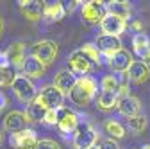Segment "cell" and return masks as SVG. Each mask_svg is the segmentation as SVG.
I'll list each match as a JSON object with an SVG mask.
<instances>
[{"label": "cell", "mask_w": 150, "mask_h": 149, "mask_svg": "<svg viewBox=\"0 0 150 149\" xmlns=\"http://www.w3.org/2000/svg\"><path fill=\"white\" fill-rule=\"evenodd\" d=\"M97 81L89 77V76H84V77H79L77 79V85L73 86V90L70 92V99L73 104L77 106H88L97 95Z\"/></svg>", "instance_id": "1"}, {"label": "cell", "mask_w": 150, "mask_h": 149, "mask_svg": "<svg viewBox=\"0 0 150 149\" xmlns=\"http://www.w3.org/2000/svg\"><path fill=\"white\" fill-rule=\"evenodd\" d=\"M98 140V133L95 131V128L91 124L84 122L79 124L77 129L73 131V145L75 149H93Z\"/></svg>", "instance_id": "2"}, {"label": "cell", "mask_w": 150, "mask_h": 149, "mask_svg": "<svg viewBox=\"0 0 150 149\" xmlns=\"http://www.w3.org/2000/svg\"><path fill=\"white\" fill-rule=\"evenodd\" d=\"M13 92L14 95L20 99L22 102L25 104H30L36 101L38 97V92H36V86L32 85V81L25 76H16L14 83H13Z\"/></svg>", "instance_id": "3"}, {"label": "cell", "mask_w": 150, "mask_h": 149, "mask_svg": "<svg viewBox=\"0 0 150 149\" xmlns=\"http://www.w3.org/2000/svg\"><path fill=\"white\" fill-rule=\"evenodd\" d=\"M81 14H82V20L88 24H100L105 14V2H100V0H89V2H84L81 7Z\"/></svg>", "instance_id": "4"}, {"label": "cell", "mask_w": 150, "mask_h": 149, "mask_svg": "<svg viewBox=\"0 0 150 149\" xmlns=\"http://www.w3.org/2000/svg\"><path fill=\"white\" fill-rule=\"evenodd\" d=\"M32 56L40 59L45 67H48V65H52L55 61V56H57V43L50 42V40L36 42L32 45Z\"/></svg>", "instance_id": "5"}, {"label": "cell", "mask_w": 150, "mask_h": 149, "mask_svg": "<svg viewBox=\"0 0 150 149\" xmlns=\"http://www.w3.org/2000/svg\"><path fill=\"white\" fill-rule=\"evenodd\" d=\"M68 65H70V70L75 74V76H82V77L93 68V61L82 52V49H79V50H75V52L70 54Z\"/></svg>", "instance_id": "6"}, {"label": "cell", "mask_w": 150, "mask_h": 149, "mask_svg": "<svg viewBox=\"0 0 150 149\" xmlns=\"http://www.w3.org/2000/svg\"><path fill=\"white\" fill-rule=\"evenodd\" d=\"M38 137H36V131L34 129H23L20 133H13L11 138H9V144L13 149H36L38 145Z\"/></svg>", "instance_id": "7"}, {"label": "cell", "mask_w": 150, "mask_h": 149, "mask_svg": "<svg viewBox=\"0 0 150 149\" xmlns=\"http://www.w3.org/2000/svg\"><path fill=\"white\" fill-rule=\"evenodd\" d=\"M38 99H40V101L47 106V110H59V108L64 106V104H63V101H64L63 92L57 90L54 85L45 86V88L41 90V94L38 95Z\"/></svg>", "instance_id": "8"}, {"label": "cell", "mask_w": 150, "mask_h": 149, "mask_svg": "<svg viewBox=\"0 0 150 149\" xmlns=\"http://www.w3.org/2000/svg\"><path fill=\"white\" fill-rule=\"evenodd\" d=\"M95 45H97V49L100 50V54L105 56V58H109V59H111L118 50H122V42H120V38H116V36H109V34H100V36H97Z\"/></svg>", "instance_id": "9"}, {"label": "cell", "mask_w": 150, "mask_h": 149, "mask_svg": "<svg viewBox=\"0 0 150 149\" xmlns=\"http://www.w3.org/2000/svg\"><path fill=\"white\" fill-rule=\"evenodd\" d=\"M100 29L104 34H109V36H116V38H120V34L125 32L127 29V20H123V18L120 16H115V14H105V18L100 22Z\"/></svg>", "instance_id": "10"}, {"label": "cell", "mask_w": 150, "mask_h": 149, "mask_svg": "<svg viewBox=\"0 0 150 149\" xmlns=\"http://www.w3.org/2000/svg\"><path fill=\"white\" fill-rule=\"evenodd\" d=\"M57 115H59V122H57V128H59V131L63 135H68L71 131H75L79 126V117L77 113H73V111L66 106L59 108L57 110Z\"/></svg>", "instance_id": "11"}, {"label": "cell", "mask_w": 150, "mask_h": 149, "mask_svg": "<svg viewBox=\"0 0 150 149\" xmlns=\"http://www.w3.org/2000/svg\"><path fill=\"white\" fill-rule=\"evenodd\" d=\"M20 11L22 14L30 22L40 20L45 13V2H40V0H20Z\"/></svg>", "instance_id": "12"}, {"label": "cell", "mask_w": 150, "mask_h": 149, "mask_svg": "<svg viewBox=\"0 0 150 149\" xmlns=\"http://www.w3.org/2000/svg\"><path fill=\"white\" fill-rule=\"evenodd\" d=\"M77 76L71 72V70H61L55 74V79H54V86L63 92V95L70 97V92L73 90V86L77 85Z\"/></svg>", "instance_id": "13"}, {"label": "cell", "mask_w": 150, "mask_h": 149, "mask_svg": "<svg viewBox=\"0 0 150 149\" xmlns=\"http://www.w3.org/2000/svg\"><path fill=\"white\" fill-rule=\"evenodd\" d=\"M27 117L22 111H9L4 117V128L13 135V133H20L23 129H27Z\"/></svg>", "instance_id": "14"}, {"label": "cell", "mask_w": 150, "mask_h": 149, "mask_svg": "<svg viewBox=\"0 0 150 149\" xmlns=\"http://www.w3.org/2000/svg\"><path fill=\"white\" fill-rule=\"evenodd\" d=\"M6 56H7L9 65H13V67H16V68H23V63H25V59H27L25 43L16 42V43L9 45L7 50H6Z\"/></svg>", "instance_id": "15"}, {"label": "cell", "mask_w": 150, "mask_h": 149, "mask_svg": "<svg viewBox=\"0 0 150 149\" xmlns=\"http://www.w3.org/2000/svg\"><path fill=\"white\" fill-rule=\"evenodd\" d=\"M127 77L132 81L134 85H141L145 81H148L150 77V67L143 61V59H138L130 65V68L127 70Z\"/></svg>", "instance_id": "16"}, {"label": "cell", "mask_w": 150, "mask_h": 149, "mask_svg": "<svg viewBox=\"0 0 150 149\" xmlns=\"http://www.w3.org/2000/svg\"><path fill=\"white\" fill-rule=\"evenodd\" d=\"M134 63L132 59V54H130L127 49H122L118 50L112 58L109 59V67L115 70V72H127L130 68V65Z\"/></svg>", "instance_id": "17"}, {"label": "cell", "mask_w": 150, "mask_h": 149, "mask_svg": "<svg viewBox=\"0 0 150 149\" xmlns=\"http://www.w3.org/2000/svg\"><path fill=\"white\" fill-rule=\"evenodd\" d=\"M116 108H118L120 113H122L123 117H127V119H132V117L139 115V111H141L139 99L134 97V95H129V97H125V99H120Z\"/></svg>", "instance_id": "18"}, {"label": "cell", "mask_w": 150, "mask_h": 149, "mask_svg": "<svg viewBox=\"0 0 150 149\" xmlns=\"http://www.w3.org/2000/svg\"><path fill=\"white\" fill-rule=\"evenodd\" d=\"M66 14L64 4L63 2H45V13L43 18L47 22H59Z\"/></svg>", "instance_id": "19"}, {"label": "cell", "mask_w": 150, "mask_h": 149, "mask_svg": "<svg viewBox=\"0 0 150 149\" xmlns=\"http://www.w3.org/2000/svg\"><path fill=\"white\" fill-rule=\"evenodd\" d=\"M47 106L36 97V101L34 102H30L29 106H27V111H25V117H27V120L29 122H43L45 120V115H47Z\"/></svg>", "instance_id": "20"}, {"label": "cell", "mask_w": 150, "mask_h": 149, "mask_svg": "<svg viewBox=\"0 0 150 149\" xmlns=\"http://www.w3.org/2000/svg\"><path fill=\"white\" fill-rule=\"evenodd\" d=\"M23 72H25L27 77H34V79L43 77V74H45V65L38 59V58H34L32 54H29L27 59H25V63H23Z\"/></svg>", "instance_id": "21"}, {"label": "cell", "mask_w": 150, "mask_h": 149, "mask_svg": "<svg viewBox=\"0 0 150 149\" xmlns=\"http://www.w3.org/2000/svg\"><path fill=\"white\" fill-rule=\"evenodd\" d=\"M105 9H107L109 14L120 16V18H123V20H127V18L130 16V4L123 2V0H112V2H107Z\"/></svg>", "instance_id": "22"}, {"label": "cell", "mask_w": 150, "mask_h": 149, "mask_svg": "<svg viewBox=\"0 0 150 149\" xmlns=\"http://www.w3.org/2000/svg\"><path fill=\"white\" fill-rule=\"evenodd\" d=\"M132 47H134V52L143 59L145 56L150 52V38L143 32H138L134 38H132Z\"/></svg>", "instance_id": "23"}, {"label": "cell", "mask_w": 150, "mask_h": 149, "mask_svg": "<svg viewBox=\"0 0 150 149\" xmlns=\"http://www.w3.org/2000/svg\"><path fill=\"white\" fill-rule=\"evenodd\" d=\"M118 94H115V92H102L98 101H97V106L102 110V111H109L112 108L118 106Z\"/></svg>", "instance_id": "24"}, {"label": "cell", "mask_w": 150, "mask_h": 149, "mask_svg": "<svg viewBox=\"0 0 150 149\" xmlns=\"http://www.w3.org/2000/svg\"><path fill=\"white\" fill-rule=\"evenodd\" d=\"M104 129L105 133L112 137V140H118V138H123L125 137V128L118 122V120H105L104 122Z\"/></svg>", "instance_id": "25"}, {"label": "cell", "mask_w": 150, "mask_h": 149, "mask_svg": "<svg viewBox=\"0 0 150 149\" xmlns=\"http://www.w3.org/2000/svg\"><path fill=\"white\" fill-rule=\"evenodd\" d=\"M100 86H102V92H115V94H118V90H120V81L116 79V76L109 74V76H104V77H102Z\"/></svg>", "instance_id": "26"}, {"label": "cell", "mask_w": 150, "mask_h": 149, "mask_svg": "<svg viewBox=\"0 0 150 149\" xmlns=\"http://www.w3.org/2000/svg\"><path fill=\"white\" fill-rule=\"evenodd\" d=\"M16 74L11 67H0V86H13Z\"/></svg>", "instance_id": "27"}, {"label": "cell", "mask_w": 150, "mask_h": 149, "mask_svg": "<svg viewBox=\"0 0 150 149\" xmlns=\"http://www.w3.org/2000/svg\"><path fill=\"white\" fill-rule=\"evenodd\" d=\"M146 126H148V120H146V117L141 115V113L136 115V117H132V119H129V128L132 129V131H136V133L145 131Z\"/></svg>", "instance_id": "28"}, {"label": "cell", "mask_w": 150, "mask_h": 149, "mask_svg": "<svg viewBox=\"0 0 150 149\" xmlns=\"http://www.w3.org/2000/svg\"><path fill=\"white\" fill-rule=\"evenodd\" d=\"M82 52L88 56V58L93 61V63H97V65H100V50L97 49V45L95 43H84V47H82Z\"/></svg>", "instance_id": "29"}, {"label": "cell", "mask_w": 150, "mask_h": 149, "mask_svg": "<svg viewBox=\"0 0 150 149\" xmlns=\"http://www.w3.org/2000/svg\"><path fill=\"white\" fill-rule=\"evenodd\" d=\"M47 126H57L59 122V115H57V110H48L47 115H45V120H43Z\"/></svg>", "instance_id": "30"}, {"label": "cell", "mask_w": 150, "mask_h": 149, "mask_svg": "<svg viewBox=\"0 0 150 149\" xmlns=\"http://www.w3.org/2000/svg\"><path fill=\"white\" fill-rule=\"evenodd\" d=\"M36 149H59V144L55 140H50V138H41L38 142Z\"/></svg>", "instance_id": "31"}, {"label": "cell", "mask_w": 150, "mask_h": 149, "mask_svg": "<svg viewBox=\"0 0 150 149\" xmlns=\"http://www.w3.org/2000/svg\"><path fill=\"white\" fill-rule=\"evenodd\" d=\"M98 149H120V145H118V142H116V140L109 138V140H104V142L100 144V147H98Z\"/></svg>", "instance_id": "32"}, {"label": "cell", "mask_w": 150, "mask_h": 149, "mask_svg": "<svg viewBox=\"0 0 150 149\" xmlns=\"http://www.w3.org/2000/svg\"><path fill=\"white\" fill-rule=\"evenodd\" d=\"M129 85L127 83H122L120 85V90H118V99H125V97H129L130 94H129Z\"/></svg>", "instance_id": "33"}, {"label": "cell", "mask_w": 150, "mask_h": 149, "mask_svg": "<svg viewBox=\"0 0 150 149\" xmlns=\"http://www.w3.org/2000/svg\"><path fill=\"white\" fill-rule=\"evenodd\" d=\"M81 2H66V6H64V9H66V13H73V9L77 7Z\"/></svg>", "instance_id": "34"}, {"label": "cell", "mask_w": 150, "mask_h": 149, "mask_svg": "<svg viewBox=\"0 0 150 149\" xmlns=\"http://www.w3.org/2000/svg\"><path fill=\"white\" fill-rule=\"evenodd\" d=\"M0 67H9V61H7L6 52H0Z\"/></svg>", "instance_id": "35"}, {"label": "cell", "mask_w": 150, "mask_h": 149, "mask_svg": "<svg viewBox=\"0 0 150 149\" xmlns=\"http://www.w3.org/2000/svg\"><path fill=\"white\" fill-rule=\"evenodd\" d=\"M6 104H7V97L2 94V92H0V110H4V108H6Z\"/></svg>", "instance_id": "36"}, {"label": "cell", "mask_w": 150, "mask_h": 149, "mask_svg": "<svg viewBox=\"0 0 150 149\" xmlns=\"http://www.w3.org/2000/svg\"><path fill=\"white\" fill-rule=\"evenodd\" d=\"M132 29H134V31H141V24H139V22H134V24H132Z\"/></svg>", "instance_id": "37"}, {"label": "cell", "mask_w": 150, "mask_h": 149, "mask_svg": "<svg viewBox=\"0 0 150 149\" xmlns=\"http://www.w3.org/2000/svg\"><path fill=\"white\" fill-rule=\"evenodd\" d=\"M143 61H145V63H146V65L150 67V52H148V54L145 56V58H143Z\"/></svg>", "instance_id": "38"}, {"label": "cell", "mask_w": 150, "mask_h": 149, "mask_svg": "<svg viewBox=\"0 0 150 149\" xmlns=\"http://www.w3.org/2000/svg\"><path fill=\"white\" fill-rule=\"evenodd\" d=\"M2 32H4V20L0 18V36H2Z\"/></svg>", "instance_id": "39"}, {"label": "cell", "mask_w": 150, "mask_h": 149, "mask_svg": "<svg viewBox=\"0 0 150 149\" xmlns=\"http://www.w3.org/2000/svg\"><path fill=\"white\" fill-rule=\"evenodd\" d=\"M141 149H150V144H146V145H143Z\"/></svg>", "instance_id": "40"}, {"label": "cell", "mask_w": 150, "mask_h": 149, "mask_svg": "<svg viewBox=\"0 0 150 149\" xmlns=\"http://www.w3.org/2000/svg\"><path fill=\"white\" fill-rule=\"evenodd\" d=\"M0 142H2V131H0Z\"/></svg>", "instance_id": "41"}, {"label": "cell", "mask_w": 150, "mask_h": 149, "mask_svg": "<svg viewBox=\"0 0 150 149\" xmlns=\"http://www.w3.org/2000/svg\"><path fill=\"white\" fill-rule=\"evenodd\" d=\"M93 149H98V147H93Z\"/></svg>", "instance_id": "42"}]
</instances>
